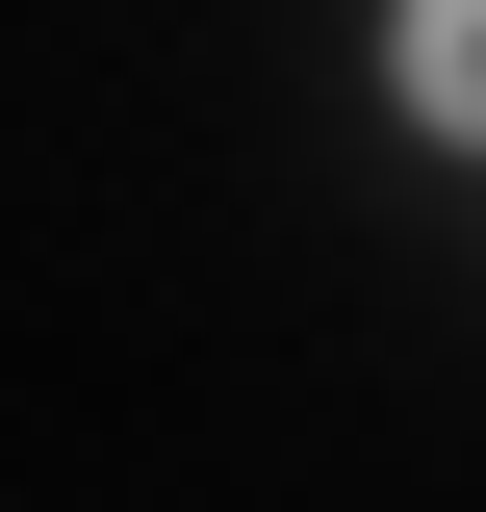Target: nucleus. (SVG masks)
<instances>
[{
	"label": "nucleus",
	"instance_id": "obj_1",
	"mask_svg": "<svg viewBox=\"0 0 486 512\" xmlns=\"http://www.w3.org/2000/svg\"><path fill=\"white\" fill-rule=\"evenodd\" d=\"M410 103H435V128L486 154V0H410Z\"/></svg>",
	"mask_w": 486,
	"mask_h": 512
}]
</instances>
